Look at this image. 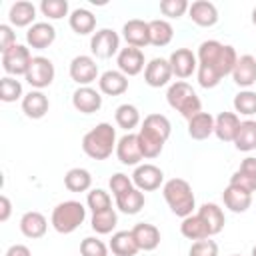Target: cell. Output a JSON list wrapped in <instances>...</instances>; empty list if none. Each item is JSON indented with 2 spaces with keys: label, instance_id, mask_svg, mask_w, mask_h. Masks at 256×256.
Wrapping results in <instances>:
<instances>
[{
  "label": "cell",
  "instance_id": "cell-45",
  "mask_svg": "<svg viewBox=\"0 0 256 256\" xmlns=\"http://www.w3.org/2000/svg\"><path fill=\"white\" fill-rule=\"evenodd\" d=\"M188 256H218V244L212 238H204V240H196L190 250Z\"/></svg>",
  "mask_w": 256,
  "mask_h": 256
},
{
  "label": "cell",
  "instance_id": "cell-2",
  "mask_svg": "<svg viewBox=\"0 0 256 256\" xmlns=\"http://www.w3.org/2000/svg\"><path fill=\"white\" fill-rule=\"evenodd\" d=\"M198 64L212 68L220 78L232 74L236 62H238V54L234 50V46L230 44H222L218 40H204L198 48Z\"/></svg>",
  "mask_w": 256,
  "mask_h": 256
},
{
  "label": "cell",
  "instance_id": "cell-22",
  "mask_svg": "<svg viewBox=\"0 0 256 256\" xmlns=\"http://www.w3.org/2000/svg\"><path fill=\"white\" fill-rule=\"evenodd\" d=\"M232 80L240 88H250L256 82V58L250 54L240 56L232 70Z\"/></svg>",
  "mask_w": 256,
  "mask_h": 256
},
{
  "label": "cell",
  "instance_id": "cell-18",
  "mask_svg": "<svg viewBox=\"0 0 256 256\" xmlns=\"http://www.w3.org/2000/svg\"><path fill=\"white\" fill-rule=\"evenodd\" d=\"M56 40V28L48 22H36L28 28L26 32V42L28 46L36 48V50H44L48 48L52 42Z\"/></svg>",
  "mask_w": 256,
  "mask_h": 256
},
{
  "label": "cell",
  "instance_id": "cell-7",
  "mask_svg": "<svg viewBox=\"0 0 256 256\" xmlns=\"http://www.w3.org/2000/svg\"><path fill=\"white\" fill-rule=\"evenodd\" d=\"M54 74H56V70H54V64H52L50 58H46V56H34L24 78H26V82L32 88L42 90V88H46V86H50L54 82Z\"/></svg>",
  "mask_w": 256,
  "mask_h": 256
},
{
  "label": "cell",
  "instance_id": "cell-43",
  "mask_svg": "<svg viewBox=\"0 0 256 256\" xmlns=\"http://www.w3.org/2000/svg\"><path fill=\"white\" fill-rule=\"evenodd\" d=\"M108 246L100 240V238H94V236H88L80 242V254L82 256H108Z\"/></svg>",
  "mask_w": 256,
  "mask_h": 256
},
{
  "label": "cell",
  "instance_id": "cell-29",
  "mask_svg": "<svg viewBox=\"0 0 256 256\" xmlns=\"http://www.w3.org/2000/svg\"><path fill=\"white\" fill-rule=\"evenodd\" d=\"M214 134V116L210 112H200L188 120V136L192 140H206Z\"/></svg>",
  "mask_w": 256,
  "mask_h": 256
},
{
  "label": "cell",
  "instance_id": "cell-39",
  "mask_svg": "<svg viewBox=\"0 0 256 256\" xmlns=\"http://www.w3.org/2000/svg\"><path fill=\"white\" fill-rule=\"evenodd\" d=\"M234 110L244 116L256 114V92L254 90H242L234 96Z\"/></svg>",
  "mask_w": 256,
  "mask_h": 256
},
{
  "label": "cell",
  "instance_id": "cell-53",
  "mask_svg": "<svg viewBox=\"0 0 256 256\" xmlns=\"http://www.w3.org/2000/svg\"><path fill=\"white\" fill-rule=\"evenodd\" d=\"M250 256H256V246H252V252H250Z\"/></svg>",
  "mask_w": 256,
  "mask_h": 256
},
{
  "label": "cell",
  "instance_id": "cell-28",
  "mask_svg": "<svg viewBox=\"0 0 256 256\" xmlns=\"http://www.w3.org/2000/svg\"><path fill=\"white\" fill-rule=\"evenodd\" d=\"M108 248L112 250L114 256H136V252H140V248H138V244L132 236V230L114 232L112 238H110Z\"/></svg>",
  "mask_w": 256,
  "mask_h": 256
},
{
  "label": "cell",
  "instance_id": "cell-40",
  "mask_svg": "<svg viewBox=\"0 0 256 256\" xmlns=\"http://www.w3.org/2000/svg\"><path fill=\"white\" fill-rule=\"evenodd\" d=\"M22 96V84L14 76H4L0 80V100L2 102H16Z\"/></svg>",
  "mask_w": 256,
  "mask_h": 256
},
{
  "label": "cell",
  "instance_id": "cell-25",
  "mask_svg": "<svg viewBox=\"0 0 256 256\" xmlns=\"http://www.w3.org/2000/svg\"><path fill=\"white\" fill-rule=\"evenodd\" d=\"M48 230V220L44 218V214L36 212V210H30V212H24L22 218H20V232L26 236V238H42Z\"/></svg>",
  "mask_w": 256,
  "mask_h": 256
},
{
  "label": "cell",
  "instance_id": "cell-3",
  "mask_svg": "<svg viewBox=\"0 0 256 256\" xmlns=\"http://www.w3.org/2000/svg\"><path fill=\"white\" fill-rule=\"evenodd\" d=\"M116 128L108 122L96 124L92 130H88L82 138V150L92 160H106L116 152Z\"/></svg>",
  "mask_w": 256,
  "mask_h": 256
},
{
  "label": "cell",
  "instance_id": "cell-13",
  "mask_svg": "<svg viewBox=\"0 0 256 256\" xmlns=\"http://www.w3.org/2000/svg\"><path fill=\"white\" fill-rule=\"evenodd\" d=\"M116 156H118V160H120L124 166H138L140 160L144 158V156H142L140 142H138V134L126 132V134L118 140V144H116Z\"/></svg>",
  "mask_w": 256,
  "mask_h": 256
},
{
  "label": "cell",
  "instance_id": "cell-27",
  "mask_svg": "<svg viewBox=\"0 0 256 256\" xmlns=\"http://www.w3.org/2000/svg\"><path fill=\"white\" fill-rule=\"evenodd\" d=\"M196 214H198V216L202 218V222L206 224L210 236H216L218 232H222L226 218H224V212H222V208H220L218 204H214V202H206V204H202V206L198 208Z\"/></svg>",
  "mask_w": 256,
  "mask_h": 256
},
{
  "label": "cell",
  "instance_id": "cell-31",
  "mask_svg": "<svg viewBox=\"0 0 256 256\" xmlns=\"http://www.w3.org/2000/svg\"><path fill=\"white\" fill-rule=\"evenodd\" d=\"M144 202H146L144 192L138 190L136 186L130 188V190H126L124 194L116 196V206H118V210L124 212V214H138V212L144 208Z\"/></svg>",
  "mask_w": 256,
  "mask_h": 256
},
{
  "label": "cell",
  "instance_id": "cell-24",
  "mask_svg": "<svg viewBox=\"0 0 256 256\" xmlns=\"http://www.w3.org/2000/svg\"><path fill=\"white\" fill-rule=\"evenodd\" d=\"M132 236H134L138 248L144 250V252H152L160 244V230L154 224H148V222H138L132 228Z\"/></svg>",
  "mask_w": 256,
  "mask_h": 256
},
{
  "label": "cell",
  "instance_id": "cell-26",
  "mask_svg": "<svg viewBox=\"0 0 256 256\" xmlns=\"http://www.w3.org/2000/svg\"><path fill=\"white\" fill-rule=\"evenodd\" d=\"M34 18H36V6L28 0H18L8 10V20L16 28H26V26L36 24Z\"/></svg>",
  "mask_w": 256,
  "mask_h": 256
},
{
  "label": "cell",
  "instance_id": "cell-6",
  "mask_svg": "<svg viewBox=\"0 0 256 256\" xmlns=\"http://www.w3.org/2000/svg\"><path fill=\"white\" fill-rule=\"evenodd\" d=\"M86 218V208L78 200H64L52 210L50 224L58 234H72Z\"/></svg>",
  "mask_w": 256,
  "mask_h": 256
},
{
  "label": "cell",
  "instance_id": "cell-41",
  "mask_svg": "<svg viewBox=\"0 0 256 256\" xmlns=\"http://www.w3.org/2000/svg\"><path fill=\"white\" fill-rule=\"evenodd\" d=\"M86 204H88V208H90L92 214H94V212H102V210L112 208V198H110V194H108L106 190H102V188H94V190L88 192Z\"/></svg>",
  "mask_w": 256,
  "mask_h": 256
},
{
  "label": "cell",
  "instance_id": "cell-50",
  "mask_svg": "<svg viewBox=\"0 0 256 256\" xmlns=\"http://www.w3.org/2000/svg\"><path fill=\"white\" fill-rule=\"evenodd\" d=\"M10 212H12V204L8 196H0V222H6L10 218Z\"/></svg>",
  "mask_w": 256,
  "mask_h": 256
},
{
  "label": "cell",
  "instance_id": "cell-14",
  "mask_svg": "<svg viewBox=\"0 0 256 256\" xmlns=\"http://www.w3.org/2000/svg\"><path fill=\"white\" fill-rule=\"evenodd\" d=\"M172 68H170V62L164 60V58H152L146 68H144V80L148 86L152 88H160V86H166L172 78Z\"/></svg>",
  "mask_w": 256,
  "mask_h": 256
},
{
  "label": "cell",
  "instance_id": "cell-37",
  "mask_svg": "<svg viewBox=\"0 0 256 256\" xmlns=\"http://www.w3.org/2000/svg\"><path fill=\"white\" fill-rule=\"evenodd\" d=\"M118 224V214L114 208H108V210H102V212H94L92 214V220H90V226L96 234H110Z\"/></svg>",
  "mask_w": 256,
  "mask_h": 256
},
{
  "label": "cell",
  "instance_id": "cell-1",
  "mask_svg": "<svg viewBox=\"0 0 256 256\" xmlns=\"http://www.w3.org/2000/svg\"><path fill=\"white\" fill-rule=\"evenodd\" d=\"M172 126L170 120L164 114H148L142 122V128L138 132V142L142 148L144 158H156L160 156L166 140L170 138Z\"/></svg>",
  "mask_w": 256,
  "mask_h": 256
},
{
  "label": "cell",
  "instance_id": "cell-51",
  "mask_svg": "<svg viewBox=\"0 0 256 256\" xmlns=\"http://www.w3.org/2000/svg\"><path fill=\"white\" fill-rule=\"evenodd\" d=\"M6 256H32L30 254V248L24 246V244H14L6 250Z\"/></svg>",
  "mask_w": 256,
  "mask_h": 256
},
{
  "label": "cell",
  "instance_id": "cell-12",
  "mask_svg": "<svg viewBox=\"0 0 256 256\" xmlns=\"http://www.w3.org/2000/svg\"><path fill=\"white\" fill-rule=\"evenodd\" d=\"M168 62H170L172 74H174L176 78H188V76H192V74L198 70V58H196V54H194L192 50H188V48H176V50L170 54Z\"/></svg>",
  "mask_w": 256,
  "mask_h": 256
},
{
  "label": "cell",
  "instance_id": "cell-23",
  "mask_svg": "<svg viewBox=\"0 0 256 256\" xmlns=\"http://www.w3.org/2000/svg\"><path fill=\"white\" fill-rule=\"evenodd\" d=\"M238 128H240V118L236 112H220L214 118V134L222 142H234Z\"/></svg>",
  "mask_w": 256,
  "mask_h": 256
},
{
  "label": "cell",
  "instance_id": "cell-35",
  "mask_svg": "<svg viewBox=\"0 0 256 256\" xmlns=\"http://www.w3.org/2000/svg\"><path fill=\"white\" fill-rule=\"evenodd\" d=\"M180 232L184 238L188 240H204V238H210L208 234V228L206 224L202 222V218L198 214H190L186 218H182V224H180Z\"/></svg>",
  "mask_w": 256,
  "mask_h": 256
},
{
  "label": "cell",
  "instance_id": "cell-33",
  "mask_svg": "<svg viewBox=\"0 0 256 256\" xmlns=\"http://www.w3.org/2000/svg\"><path fill=\"white\" fill-rule=\"evenodd\" d=\"M234 146L240 152H252L256 150V120H244L240 122V128L234 138Z\"/></svg>",
  "mask_w": 256,
  "mask_h": 256
},
{
  "label": "cell",
  "instance_id": "cell-49",
  "mask_svg": "<svg viewBox=\"0 0 256 256\" xmlns=\"http://www.w3.org/2000/svg\"><path fill=\"white\" fill-rule=\"evenodd\" d=\"M238 170H240V172H244V174H248V176H254V178H256V158H254V156L244 158Z\"/></svg>",
  "mask_w": 256,
  "mask_h": 256
},
{
  "label": "cell",
  "instance_id": "cell-34",
  "mask_svg": "<svg viewBox=\"0 0 256 256\" xmlns=\"http://www.w3.org/2000/svg\"><path fill=\"white\" fill-rule=\"evenodd\" d=\"M150 26V44L152 46H168L174 38V28L168 20H162V18H156V20H150L148 22Z\"/></svg>",
  "mask_w": 256,
  "mask_h": 256
},
{
  "label": "cell",
  "instance_id": "cell-11",
  "mask_svg": "<svg viewBox=\"0 0 256 256\" xmlns=\"http://www.w3.org/2000/svg\"><path fill=\"white\" fill-rule=\"evenodd\" d=\"M132 182L138 190L152 192V190H158L160 184L164 182V172L154 164H138L132 174Z\"/></svg>",
  "mask_w": 256,
  "mask_h": 256
},
{
  "label": "cell",
  "instance_id": "cell-8",
  "mask_svg": "<svg viewBox=\"0 0 256 256\" xmlns=\"http://www.w3.org/2000/svg\"><path fill=\"white\" fill-rule=\"evenodd\" d=\"M32 58L34 56L30 54L28 46L14 44L10 50H6L2 54V68L8 76H26Z\"/></svg>",
  "mask_w": 256,
  "mask_h": 256
},
{
  "label": "cell",
  "instance_id": "cell-42",
  "mask_svg": "<svg viewBox=\"0 0 256 256\" xmlns=\"http://www.w3.org/2000/svg\"><path fill=\"white\" fill-rule=\"evenodd\" d=\"M40 10L50 20H60L68 14V2L66 0H42Z\"/></svg>",
  "mask_w": 256,
  "mask_h": 256
},
{
  "label": "cell",
  "instance_id": "cell-38",
  "mask_svg": "<svg viewBox=\"0 0 256 256\" xmlns=\"http://www.w3.org/2000/svg\"><path fill=\"white\" fill-rule=\"evenodd\" d=\"M114 118H116V124L124 128L126 132H130L132 128L140 124V112L134 104H120L114 112Z\"/></svg>",
  "mask_w": 256,
  "mask_h": 256
},
{
  "label": "cell",
  "instance_id": "cell-46",
  "mask_svg": "<svg viewBox=\"0 0 256 256\" xmlns=\"http://www.w3.org/2000/svg\"><path fill=\"white\" fill-rule=\"evenodd\" d=\"M230 186L240 188V190L252 194V192H256V178H254V176H248V174H244V172H240V170H236V172L230 176Z\"/></svg>",
  "mask_w": 256,
  "mask_h": 256
},
{
  "label": "cell",
  "instance_id": "cell-30",
  "mask_svg": "<svg viewBox=\"0 0 256 256\" xmlns=\"http://www.w3.org/2000/svg\"><path fill=\"white\" fill-rule=\"evenodd\" d=\"M222 200H224V206L236 214H242L250 208L252 204V194L240 190V188H234V186H226V190L222 192Z\"/></svg>",
  "mask_w": 256,
  "mask_h": 256
},
{
  "label": "cell",
  "instance_id": "cell-15",
  "mask_svg": "<svg viewBox=\"0 0 256 256\" xmlns=\"http://www.w3.org/2000/svg\"><path fill=\"white\" fill-rule=\"evenodd\" d=\"M116 64H118V70L126 76H136L144 70V54L140 48H134V46H126L118 52L116 56Z\"/></svg>",
  "mask_w": 256,
  "mask_h": 256
},
{
  "label": "cell",
  "instance_id": "cell-10",
  "mask_svg": "<svg viewBox=\"0 0 256 256\" xmlns=\"http://www.w3.org/2000/svg\"><path fill=\"white\" fill-rule=\"evenodd\" d=\"M70 78L80 86H90L94 80H98V64L92 56L80 54L74 56L70 62Z\"/></svg>",
  "mask_w": 256,
  "mask_h": 256
},
{
  "label": "cell",
  "instance_id": "cell-36",
  "mask_svg": "<svg viewBox=\"0 0 256 256\" xmlns=\"http://www.w3.org/2000/svg\"><path fill=\"white\" fill-rule=\"evenodd\" d=\"M64 186L70 192H86L92 186V174L86 168H70L64 176Z\"/></svg>",
  "mask_w": 256,
  "mask_h": 256
},
{
  "label": "cell",
  "instance_id": "cell-21",
  "mask_svg": "<svg viewBox=\"0 0 256 256\" xmlns=\"http://www.w3.org/2000/svg\"><path fill=\"white\" fill-rule=\"evenodd\" d=\"M50 108V102H48V96L42 92V90H30L24 98H22V112L32 118V120H40L46 116Z\"/></svg>",
  "mask_w": 256,
  "mask_h": 256
},
{
  "label": "cell",
  "instance_id": "cell-48",
  "mask_svg": "<svg viewBox=\"0 0 256 256\" xmlns=\"http://www.w3.org/2000/svg\"><path fill=\"white\" fill-rule=\"evenodd\" d=\"M16 44V34L10 24H0V52L4 54Z\"/></svg>",
  "mask_w": 256,
  "mask_h": 256
},
{
  "label": "cell",
  "instance_id": "cell-52",
  "mask_svg": "<svg viewBox=\"0 0 256 256\" xmlns=\"http://www.w3.org/2000/svg\"><path fill=\"white\" fill-rule=\"evenodd\" d=\"M252 22H254V26H256V8L252 10Z\"/></svg>",
  "mask_w": 256,
  "mask_h": 256
},
{
  "label": "cell",
  "instance_id": "cell-17",
  "mask_svg": "<svg viewBox=\"0 0 256 256\" xmlns=\"http://www.w3.org/2000/svg\"><path fill=\"white\" fill-rule=\"evenodd\" d=\"M122 36L124 40L128 42V46H134V48H144L150 44V26L148 22L144 20H128L124 26H122Z\"/></svg>",
  "mask_w": 256,
  "mask_h": 256
},
{
  "label": "cell",
  "instance_id": "cell-20",
  "mask_svg": "<svg viewBox=\"0 0 256 256\" xmlns=\"http://www.w3.org/2000/svg\"><path fill=\"white\" fill-rule=\"evenodd\" d=\"M98 88L106 96H120L128 90V76L120 70H106L98 78Z\"/></svg>",
  "mask_w": 256,
  "mask_h": 256
},
{
  "label": "cell",
  "instance_id": "cell-19",
  "mask_svg": "<svg viewBox=\"0 0 256 256\" xmlns=\"http://www.w3.org/2000/svg\"><path fill=\"white\" fill-rule=\"evenodd\" d=\"M188 16H190V20L194 24H198L202 28H210V26H214L218 22V10L208 0H196V2H192L190 8H188Z\"/></svg>",
  "mask_w": 256,
  "mask_h": 256
},
{
  "label": "cell",
  "instance_id": "cell-54",
  "mask_svg": "<svg viewBox=\"0 0 256 256\" xmlns=\"http://www.w3.org/2000/svg\"><path fill=\"white\" fill-rule=\"evenodd\" d=\"M232 256H240V254H232Z\"/></svg>",
  "mask_w": 256,
  "mask_h": 256
},
{
  "label": "cell",
  "instance_id": "cell-44",
  "mask_svg": "<svg viewBox=\"0 0 256 256\" xmlns=\"http://www.w3.org/2000/svg\"><path fill=\"white\" fill-rule=\"evenodd\" d=\"M190 4L186 0H162L160 2V12L168 18H180L184 12H188Z\"/></svg>",
  "mask_w": 256,
  "mask_h": 256
},
{
  "label": "cell",
  "instance_id": "cell-5",
  "mask_svg": "<svg viewBox=\"0 0 256 256\" xmlns=\"http://www.w3.org/2000/svg\"><path fill=\"white\" fill-rule=\"evenodd\" d=\"M166 100H168L170 108L180 112L186 120H190V118H194L196 114L202 112V102H200L198 94L184 80H178V82L170 84V88L166 92Z\"/></svg>",
  "mask_w": 256,
  "mask_h": 256
},
{
  "label": "cell",
  "instance_id": "cell-32",
  "mask_svg": "<svg viewBox=\"0 0 256 256\" xmlns=\"http://www.w3.org/2000/svg\"><path fill=\"white\" fill-rule=\"evenodd\" d=\"M68 22H70V28L80 36H86V34L94 32V28H96V16L86 8L72 10V14L68 16Z\"/></svg>",
  "mask_w": 256,
  "mask_h": 256
},
{
  "label": "cell",
  "instance_id": "cell-16",
  "mask_svg": "<svg viewBox=\"0 0 256 256\" xmlns=\"http://www.w3.org/2000/svg\"><path fill=\"white\" fill-rule=\"evenodd\" d=\"M72 106L82 114H92L102 108V96L92 86H80L72 94Z\"/></svg>",
  "mask_w": 256,
  "mask_h": 256
},
{
  "label": "cell",
  "instance_id": "cell-4",
  "mask_svg": "<svg viewBox=\"0 0 256 256\" xmlns=\"http://www.w3.org/2000/svg\"><path fill=\"white\" fill-rule=\"evenodd\" d=\"M162 194L164 200L168 204V208L172 210V214L186 218L192 214L194 206H196V198L192 192V186L184 180V178H172L162 186Z\"/></svg>",
  "mask_w": 256,
  "mask_h": 256
},
{
  "label": "cell",
  "instance_id": "cell-9",
  "mask_svg": "<svg viewBox=\"0 0 256 256\" xmlns=\"http://www.w3.org/2000/svg\"><path fill=\"white\" fill-rule=\"evenodd\" d=\"M118 48H120V36L110 28L98 30L90 38V52H92V56H96L100 60L112 58L114 54L120 52Z\"/></svg>",
  "mask_w": 256,
  "mask_h": 256
},
{
  "label": "cell",
  "instance_id": "cell-47",
  "mask_svg": "<svg viewBox=\"0 0 256 256\" xmlns=\"http://www.w3.org/2000/svg\"><path fill=\"white\" fill-rule=\"evenodd\" d=\"M110 190H112V194H114V198L116 196H120V194H124L126 190H130V188H134V182H132V178H128L126 174H122V172H116L112 178H110Z\"/></svg>",
  "mask_w": 256,
  "mask_h": 256
}]
</instances>
